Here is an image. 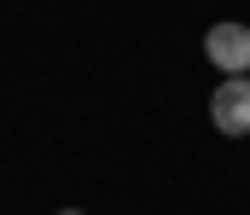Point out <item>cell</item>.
Instances as JSON below:
<instances>
[{
  "mask_svg": "<svg viewBox=\"0 0 250 215\" xmlns=\"http://www.w3.org/2000/svg\"><path fill=\"white\" fill-rule=\"evenodd\" d=\"M209 122L227 134V140H245L250 134V76H227L209 99Z\"/></svg>",
  "mask_w": 250,
  "mask_h": 215,
  "instance_id": "cell-1",
  "label": "cell"
},
{
  "mask_svg": "<svg viewBox=\"0 0 250 215\" xmlns=\"http://www.w3.org/2000/svg\"><path fill=\"white\" fill-rule=\"evenodd\" d=\"M204 59L221 76H250V23H215L204 35Z\"/></svg>",
  "mask_w": 250,
  "mask_h": 215,
  "instance_id": "cell-2",
  "label": "cell"
},
{
  "mask_svg": "<svg viewBox=\"0 0 250 215\" xmlns=\"http://www.w3.org/2000/svg\"><path fill=\"white\" fill-rule=\"evenodd\" d=\"M59 215H82V210H59Z\"/></svg>",
  "mask_w": 250,
  "mask_h": 215,
  "instance_id": "cell-3",
  "label": "cell"
}]
</instances>
